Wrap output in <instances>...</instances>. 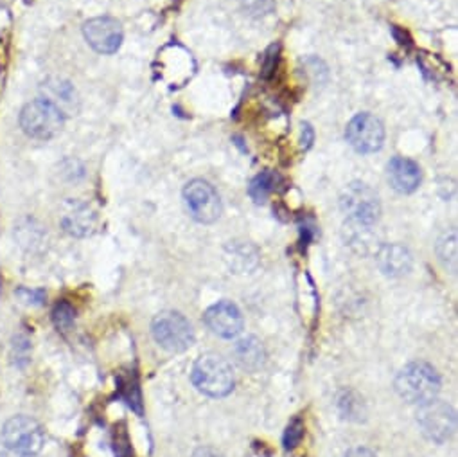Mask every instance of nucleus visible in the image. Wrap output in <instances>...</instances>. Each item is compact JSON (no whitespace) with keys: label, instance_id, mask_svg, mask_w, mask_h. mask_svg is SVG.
Wrapping results in <instances>:
<instances>
[{"label":"nucleus","instance_id":"f257e3e1","mask_svg":"<svg viewBox=\"0 0 458 457\" xmlns=\"http://www.w3.org/2000/svg\"><path fill=\"white\" fill-rule=\"evenodd\" d=\"M396 391L405 402L424 405L438 397L440 376L428 362H410L396 378Z\"/></svg>","mask_w":458,"mask_h":457},{"label":"nucleus","instance_id":"f03ea898","mask_svg":"<svg viewBox=\"0 0 458 457\" xmlns=\"http://www.w3.org/2000/svg\"><path fill=\"white\" fill-rule=\"evenodd\" d=\"M234 382L236 378L231 364L219 355H203L196 360L193 367L194 388L210 398H223L231 395L234 389Z\"/></svg>","mask_w":458,"mask_h":457},{"label":"nucleus","instance_id":"7ed1b4c3","mask_svg":"<svg viewBox=\"0 0 458 457\" xmlns=\"http://www.w3.org/2000/svg\"><path fill=\"white\" fill-rule=\"evenodd\" d=\"M340 207L351 223L359 227H372L381 216L377 193L363 182H352L342 191Z\"/></svg>","mask_w":458,"mask_h":457},{"label":"nucleus","instance_id":"20e7f679","mask_svg":"<svg viewBox=\"0 0 458 457\" xmlns=\"http://www.w3.org/2000/svg\"><path fill=\"white\" fill-rule=\"evenodd\" d=\"M63 124V114L42 98L28 103L20 112V126L24 133L35 140L54 139L61 132Z\"/></svg>","mask_w":458,"mask_h":457},{"label":"nucleus","instance_id":"39448f33","mask_svg":"<svg viewBox=\"0 0 458 457\" xmlns=\"http://www.w3.org/2000/svg\"><path fill=\"white\" fill-rule=\"evenodd\" d=\"M155 342L170 353H182L194 342V330L191 323L178 312H162L151 325Z\"/></svg>","mask_w":458,"mask_h":457},{"label":"nucleus","instance_id":"423d86ee","mask_svg":"<svg viewBox=\"0 0 458 457\" xmlns=\"http://www.w3.org/2000/svg\"><path fill=\"white\" fill-rule=\"evenodd\" d=\"M4 446L22 457L36 455L45 443L42 425L29 416H15L6 421L3 429Z\"/></svg>","mask_w":458,"mask_h":457},{"label":"nucleus","instance_id":"0eeeda50","mask_svg":"<svg viewBox=\"0 0 458 457\" xmlns=\"http://www.w3.org/2000/svg\"><path fill=\"white\" fill-rule=\"evenodd\" d=\"M345 137L358 154H375L383 148L385 126L372 114L363 112L349 121Z\"/></svg>","mask_w":458,"mask_h":457},{"label":"nucleus","instance_id":"6e6552de","mask_svg":"<svg viewBox=\"0 0 458 457\" xmlns=\"http://www.w3.org/2000/svg\"><path fill=\"white\" fill-rule=\"evenodd\" d=\"M184 202L189 214L198 223H214L221 216V200L217 191L205 180H191L184 188Z\"/></svg>","mask_w":458,"mask_h":457},{"label":"nucleus","instance_id":"1a4fd4ad","mask_svg":"<svg viewBox=\"0 0 458 457\" xmlns=\"http://www.w3.org/2000/svg\"><path fill=\"white\" fill-rule=\"evenodd\" d=\"M417 421H419V427L422 429V434L430 441L444 443L454 432L456 414L449 404L435 398V400L421 405Z\"/></svg>","mask_w":458,"mask_h":457},{"label":"nucleus","instance_id":"9d476101","mask_svg":"<svg viewBox=\"0 0 458 457\" xmlns=\"http://www.w3.org/2000/svg\"><path fill=\"white\" fill-rule=\"evenodd\" d=\"M83 36L96 52L114 54L119 51L124 33L121 22H117L115 19L98 17L83 24Z\"/></svg>","mask_w":458,"mask_h":457},{"label":"nucleus","instance_id":"9b49d317","mask_svg":"<svg viewBox=\"0 0 458 457\" xmlns=\"http://www.w3.org/2000/svg\"><path fill=\"white\" fill-rule=\"evenodd\" d=\"M203 319L207 328L221 339H234L243 330L241 310L231 301H219L212 304Z\"/></svg>","mask_w":458,"mask_h":457},{"label":"nucleus","instance_id":"f8f14e48","mask_svg":"<svg viewBox=\"0 0 458 457\" xmlns=\"http://www.w3.org/2000/svg\"><path fill=\"white\" fill-rule=\"evenodd\" d=\"M40 94H42V100H45L54 108H58L63 114V117L78 116L82 108V100L78 91H75V87L68 80L58 78V76H51V78L42 82Z\"/></svg>","mask_w":458,"mask_h":457},{"label":"nucleus","instance_id":"ddd939ff","mask_svg":"<svg viewBox=\"0 0 458 457\" xmlns=\"http://www.w3.org/2000/svg\"><path fill=\"white\" fill-rule=\"evenodd\" d=\"M59 223L65 228V233L75 238H85L94 233L96 214L89 205L70 200L63 205V214L59 218Z\"/></svg>","mask_w":458,"mask_h":457},{"label":"nucleus","instance_id":"4468645a","mask_svg":"<svg viewBox=\"0 0 458 457\" xmlns=\"http://www.w3.org/2000/svg\"><path fill=\"white\" fill-rule=\"evenodd\" d=\"M387 173L391 186L401 195L414 193L422 180L419 164L407 157H394L387 166Z\"/></svg>","mask_w":458,"mask_h":457},{"label":"nucleus","instance_id":"2eb2a0df","mask_svg":"<svg viewBox=\"0 0 458 457\" xmlns=\"http://www.w3.org/2000/svg\"><path fill=\"white\" fill-rule=\"evenodd\" d=\"M375 261L379 270L389 277H401L412 270V254L407 247L399 244L381 245L375 253Z\"/></svg>","mask_w":458,"mask_h":457},{"label":"nucleus","instance_id":"dca6fc26","mask_svg":"<svg viewBox=\"0 0 458 457\" xmlns=\"http://www.w3.org/2000/svg\"><path fill=\"white\" fill-rule=\"evenodd\" d=\"M236 358L247 369H257L265 362V349L254 337H247L236 344Z\"/></svg>","mask_w":458,"mask_h":457},{"label":"nucleus","instance_id":"f3484780","mask_svg":"<svg viewBox=\"0 0 458 457\" xmlns=\"http://www.w3.org/2000/svg\"><path fill=\"white\" fill-rule=\"evenodd\" d=\"M280 182V177L270 170L259 173L249 186V195L252 196V200H256L257 204L259 202H265L279 186Z\"/></svg>","mask_w":458,"mask_h":457},{"label":"nucleus","instance_id":"a211bd4d","mask_svg":"<svg viewBox=\"0 0 458 457\" xmlns=\"http://www.w3.org/2000/svg\"><path fill=\"white\" fill-rule=\"evenodd\" d=\"M74 319H75V312L68 302H58L56 304L54 310H52V321H54L58 330H61V332L70 330L72 325H74Z\"/></svg>","mask_w":458,"mask_h":457},{"label":"nucleus","instance_id":"6ab92c4d","mask_svg":"<svg viewBox=\"0 0 458 457\" xmlns=\"http://www.w3.org/2000/svg\"><path fill=\"white\" fill-rule=\"evenodd\" d=\"M304 432H305V425H304L302 418H293L284 432V439H282L284 448L295 450L300 445V441L304 439Z\"/></svg>","mask_w":458,"mask_h":457},{"label":"nucleus","instance_id":"aec40b11","mask_svg":"<svg viewBox=\"0 0 458 457\" xmlns=\"http://www.w3.org/2000/svg\"><path fill=\"white\" fill-rule=\"evenodd\" d=\"M437 253L440 256V260L444 261V265L447 267V261H453V267L456 265V233H446L437 245Z\"/></svg>","mask_w":458,"mask_h":457},{"label":"nucleus","instance_id":"412c9836","mask_svg":"<svg viewBox=\"0 0 458 457\" xmlns=\"http://www.w3.org/2000/svg\"><path fill=\"white\" fill-rule=\"evenodd\" d=\"M17 295L28 302V304H42L45 299V292L43 290H29V288H19Z\"/></svg>","mask_w":458,"mask_h":457},{"label":"nucleus","instance_id":"4be33fe9","mask_svg":"<svg viewBox=\"0 0 458 457\" xmlns=\"http://www.w3.org/2000/svg\"><path fill=\"white\" fill-rule=\"evenodd\" d=\"M13 349L17 353V365H20V360L28 362L29 360V351H31V346H29V341L24 339V337H17L15 344H13Z\"/></svg>","mask_w":458,"mask_h":457},{"label":"nucleus","instance_id":"5701e85b","mask_svg":"<svg viewBox=\"0 0 458 457\" xmlns=\"http://www.w3.org/2000/svg\"><path fill=\"white\" fill-rule=\"evenodd\" d=\"M302 128H304V130H302V146H304V148H310L312 142H313V139H315L313 128H312L310 124H304Z\"/></svg>","mask_w":458,"mask_h":457},{"label":"nucleus","instance_id":"b1692460","mask_svg":"<svg viewBox=\"0 0 458 457\" xmlns=\"http://www.w3.org/2000/svg\"><path fill=\"white\" fill-rule=\"evenodd\" d=\"M345 457H377L372 450L368 448H363V446H358V448H351Z\"/></svg>","mask_w":458,"mask_h":457},{"label":"nucleus","instance_id":"393cba45","mask_svg":"<svg viewBox=\"0 0 458 457\" xmlns=\"http://www.w3.org/2000/svg\"><path fill=\"white\" fill-rule=\"evenodd\" d=\"M8 452H10V450L4 446V443H0V457H10Z\"/></svg>","mask_w":458,"mask_h":457},{"label":"nucleus","instance_id":"a878e982","mask_svg":"<svg viewBox=\"0 0 458 457\" xmlns=\"http://www.w3.org/2000/svg\"><path fill=\"white\" fill-rule=\"evenodd\" d=\"M29 457H36V455H29Z\"/></svg>","mask_w":458,"mask_h":457}]
</instances>
